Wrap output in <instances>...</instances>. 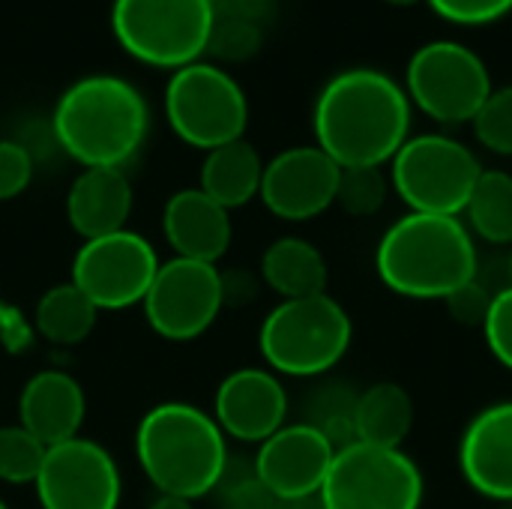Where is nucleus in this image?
Returning a JSON list of instances; mask_svg holds the SVG:
<instances>
[{
    "label": "nucleus",
    "mask_w": 512,
    "mask_h": 509,
    "mask_svg": "<svg viewBox=\"0 0 512 509\" xmlns=\"http://www.w3.org/2000/svg\"><path fill=\"white\" fill-rule=\"evenodd\" d=\"M216 6L210 0H114L117 45L156 69H183L207 54Z\"/></svg>",
    "instance_id": "nucleus-6"
},
{
    "label": "nucleus",
    "mask_w": 512,
    "mask_h": 509,
    "mask_svg": "<svg viewBox=\"0 0 512 509\" xmlns=\"http://www.w3.org/2000/svg\"><path fill=\"white\" fill-rule=\"evenodd\" d=\"M351 339V315L330 294H318L270 309L258 330V351L276 375L321 378L342 363Z\"/></svg>",
    "instance_id": "nucleus-5"
},
{
    "label": "nucleus",
    "mask_w": 512,
    "mask_h": 509,
    "mask_svg": "<svg viewBox=\"0 0 512 509\" xmlns=\"http://www.w3.org/2000/svg\"><path fill=\"white\" fill-rule=\"evenodd\" d=\"M468 231L486 243L504 246L512 243V174L507 171H486L480 174L468 207Z\"/></svg>",
    "instance_id": "nucleus-25"
},
{
    "label": "nucleus",
    "mask_w": 512,
    "mask_h": 509,
    "mask_svg": "<svg viewBox=\"0 0 512 509\" xmlns=\"http://www.w3.org/2000/svg\"><path fill=\"white\" fill-rule=\"evenodd\" d=\"M333 456L336 447L315 426L285 423L276 435L258 444L252 471L276 501H300L321 492Z\"/></svg>",
    "instance_id": "nucleus-15"
},
{
    "label": "nucleus",
    "mask_w": 512,
    "mask_h": 509,
    "mask_svg": "<svg viewBox=\"0 0 512 509\" xmlns=\"http://www.w3.org/2000/svg\"><path fill=\"white\" fill-rule=\"evenodd\" d=\"M261 279L282 300L327 294V258L303 237H279L261 255Z\"/></svg>",
    "instance_id": "nucleus-21"
},
{
    "label": "nucleus",
    "mask_w": 512,
    "mask_h": 509,
    "mask_svg": "<svg viewBox=\"0 0 512 509\" xmlns=\"http://www.w3.org/2000/svg\"><path fill=\"white\" fill-rule=\"evenodd\" d=\"M54 144L81 168H123L150 129V108L141 90L117 75L72 81L51 111Z\"/></svg>",
    "instance_id": "nucleus-2"
},
{
    "label": "nucleus",
    "mask_w": 512,
    "mask_h": 509,
    "mask_svg": "<svg viewBox=\"0 0 512 509\" xmlns=\"http://www.w3.org/2000/svg\"><path fill=\"white\" fill-rule=\"evenodd\" d=\"M147 509H195L192 501H183V498H171V495H159Z\"/></svg>",
    "instance_id": "nucleus-37"
},
{
    "label": "nucleus",
    "mask_w": 512,
    "mask_h": 509,
    "mask_svg": "<svg viewBox=\"0 0 512 509\" xmlns=\"http://www.w3.org/2000/svg\"><path fill=\"white\" fill-rule=\"evenodd\" d=\"M135 459L159 495L192 504L213 495L228 471V447L219 423L189 402H162L141 417Z\"/></svg>",
    "instance_id": "nucleus-4"
},
{
    "label": "nucleus",
    "mask_w": 512,
    "mask_h": 509,
    "mask_svg": "<svg viewBox=\"0 0 512 509\" xmlns=\"http://www.w3.org/2000/svg\"><path fill=\"white\" fill-rule=\"evenodd\" d=\"M33 180V153L24 141L0 138V201L18 198Z\"/></svg>",
    "instance_id": "nucleus-33"
},
{
    "label": "nucleus",
    "mask_w": 512,
    "mask_h": 509,
    "mask_svg": "<svg viewBox=\"0 0 512 509\" xmlns=\"http://www.w3.org/2000/svg\"><path fill=\"white\" fill-rule=\"evenodd\" d=\"M132 201L123 168H84L66 192V222L81 240L108 237L126 228Z\"/></svg>",
    "instance_id": "nucleus-20"
},
{
    "label": "nucleus",
    "mask_w": 512,
    "mask_h": 509,
    "mask_svg": "<svg viewBox=\"0 0 512 509\" xmlns=\"http://www.w3.org/2000/svg\"><path fill=\"white\" fill-rule=\"evenodd\" d=\"M423 495V474L408 453L354 441L336 450L318 501L324 509H420Z\"/></svg>",
    "instance_id": "nucleus-10"
},
{
    "label": "nucleus",
    "mask_w": 512,
    "mask_h": 509,
    "mask_svg": "<svg viewBox=\"0 0 512 509\" xmlns=\"http://www.w3.org/2000/svg\"><path fill=\"white\" fill-rule=\"evenodd\" d=\"M159 264L150 240L123 228L108 237L84 240L72 258L69 282L84 291L99 312H117L144 303Z\"/></svg>",
    "instance_id": "nucleus-11"
},
{
    "label": "nucleus",
    "mask_w": 512,
    "mask_h": 509,
    "mask_svg": "<svg viewBox=\"0 0 512 509\" xmlns=\"http://www.w3.org/2000/svg\"><path fill=\"white\" fill-rule=\"evenodd\" d=\"M141 306L156 336L168 342L201 339L225 309L222 273L216 264H204V261H189V258L162 261Z\"/></svg>",
    "instance_id": "nucleus-12"
},
{
    "label": "nucleus",
    "mask_w": 512,
    "mask_h": 509,
    "mask_svg": "<svg viewBox=\"0 0 512 509\" xmlns=\"http://www.w3.org/2000/svg\"><path fill=\"white\" fill-rule=\"evenodd\" d=\"M480 174L474 150L441 132L408 138L390 162V186L411 213L462 216Z\"/></svg>",
    "instance_id": "nucleus-7"
},
{
    "label": "nucleus",
    "mask_w": 512,
    "mask_h": 509,
    "mask_svg": "<svg viewBox=\"0 0 512 509\" xmlns=\"http://www.w3.org/2000/svg\"><path fill=\"white\" fill-rule=\"evenodd\" d=\"M276 509H324L318 495L315 498H300V501H276Z\"/></svg>",
    "instance_id": "nucleus-38"
},
{
    "label": "nucleus",
    "mask_w": 512,
    "mask_h": 509,
    "mask_svg": "<svg viewBox=\"0 0 512 509\" xmlns=\"http://www.w3.org/2000/svg\"><path fill=\"white\" fill-rule=\"evenodd\" d=\"M165 117L183 144L207 153L243 138L249 126V99L231 72L198 60L171 72Z\"/></svg>",
    "instance_id": "nucleus-8"
},
{
    "label": "nucleus",
    "mask_w": 512,
    "mask_h": 509,
    "mask_svg": "<svg viewBox=\"0 0 512 509\" xmlns=\"http://www.w3.org/2000/svg\"><path fill=\"white\" fill-rule=\"evenodd\" d=\"M339 174L342 168L321 147H288L264 162L258 198L276 219L309 222L336 204Z\"/></svg>",
    "instance_id": "nucleus-14"
},
{
    "label": "nucleus",
    "mask_w": 512,
    "mask_h": 509,
    "mask_svg": "<svg viewBox=\"0 0 512 509\" xmlns=\"http://www.w3.org/2000/svg\"><path fill=\"white\" fill-rule=\"evenodd\" d=\"M96 318H99V309L72 282H60L48 288L33 309L39 336L60 348L81 345L93 333Z\"/></svg>",
    "instance_id": "nucleus-24"
},
{
    "label": "nucleus",
    "mask_w": 512,
    "mask_h": 509,
    "mask_svg": "<svg viewBox=\"0 0 512 509\" xmlns=\"http://www.w3.org/2000/svg\"><path fill=\"white\" fill-rule=\"evenodd\" d=\"M264 45V27L243 21V18H231V15H219L213 18V30L207 39V54L222 60V63H243L249 57H255Z\"/></svg>",
    "instance_id": "nucleus-29"
},
{
    "label": "nucleus",
    "mask_w": 512,
    "mask_h": 509,
    "mask_svg": "<svg viewBox=\"0 0 512 509\" xmlns=\"http://www.w3.org/2000/svg\"><path fill=\"white\" fill-rule=\"evenodd\" d=\"M87 414L81 384L60 369L36 372L18 396V426H24L45 447L78 438Z\"/></svg>",
    "instance_id": "nucleus-19"
},
{
    "label": "nucleus",
    "mask_w": 512,
    "mask_h": 509,
    "mask_svg": "<svg viewBox=\"0 0 512 509\" xmlns=\"http://www.w3.org/2000/svg\"><path fill=\"white\" fill-rule=\"evenodd\" d=\"M375 270L399 297L447 300L480 276V255L459 216L405 213L384 231Z\"/></svg>",
    "instance_id": "nucleus-3"
},
{
    "label": "nucleus",
    "mask_w": 512,
    "mask_h": 509,
    "mask_svg": "<svg viewBox=\"0 0 512 509\" xmlns=\"http://www.w3.org/2000/svg\"><path fill=\"white\" fill-rule=\"evenodd\" d=\"M477 141L498 153V156H512V84L495 87L477 117L471 120Z\"/></svg>",
    "instance_id": "nucleus-30"
},
{
    "label": "nucleus",
    "mask_w": 512,
    "mask_h": 509,
    "mask_svg": "<svg viewBox=\"0 0 512 509\" xmlns=\"http://www.w3.org/2000/svg\"><path fill=\"white\" fill-rule=\"evenodd\" d=\"M216 492H222L219 509H276V498L264 489V483L255 477V471H249L240 480L222 477Z\"/></svg>",
    "instance_id": "nucleus-35"
},
{
    "label": "nucleus",
    "mask_w": 512,
    "mask_h": 509,
    "mask_svg": "<svg viewBox=\"0 0 512 509\" xmlns=\"http://www.w3.org/2000/svg\"><path fill=\"white\" fill-rule=\"evenodd\" d=\"M33 486L42 509H117L123 495L114 456L81 435L48 447Z\"/></svg>",
    "instance_id": "nucleus-13"
},
{
    "label": "nucleus",
    "mask_w": 512,
    "mask_h": 509,
    "mask_svg": "<svg viewBox=\"0 0 512 509\" xmlns=\"http://www.w3.org/2000/svg\"><path fill=\"white\" fill-rule=\"evenodd\" d=\"M312 132L339 168H384L411 138V99L387 72L351 66L321 87Z\"/></svg>",
    "instance_id": "nucleus-1"
},
{
    "label": "nucleus",
    "mask_w": 512,
    "mask_h": 509,
    "mask_svg": "<svg viewBox=\"0 0 512 509\" xmlns=\"http://www.w3.org/2000/svg\"><path fill=\"white\" fill-rule=\"evenodd\" d=\"M459 471L465 483L498 504H512V402L483 408L462 432Z\"/></svg>",
    "instance_id": "nucleus-17"
},
{
    "label": "nucleus",
    "mask_w": 512,
    "mask_h": 509,
    "mask_svg": "<svg viewBox=\"0 0 512 509\" xmlns=\"http://www.w3.org/2000/svg\"><path fill=\"white\" fill-rule=\"evenodd\" d=\"M210 3H213V6H216V0H210Z\"/></svg>",
    "instance_id": "nucleus-42"
},
{
    "label": "nucleus",
    "mask_w": 512,
    "mask_h": 509,
    "mask_svg": "<svg viewBox=\"0 0 512 509\" xmlns=\"http://www.w3.org/2000/svg\"><path fill=\"white\" fill-rule=\"evenodd\" d=\"M48 447L33 438L24 426H0V483L9 486H33Z\"/></svg>",
    "instance_id": "nucleus-27"
},
{
    "label": "nucleus",
    "mask_w": 512,
    "mask_h": 509,
    "mask_svg": "<svg viewBox=\"0 0 512 509\" xmlns=\"http://www.w3.org/2000/svg\"><path fill=\"white\" fill-rule=\"evenodd\" d=\"M216 12L264 27L276 12V0H216Z\"/></svg>",
    "instance_id": "nucleus-36"
},
{
    "label": "nucleus",
    "mask_w": 512,
    "mask_h": 509,
    "mask_svg": "<svg viewBox=\"0 0 512 509\" xmlns=\"http://www.w3.org/2000/svg\"><path fill=\"white\" fill-rule=\"evenodd\" d=\"M492 90L486 60L474 48L453 39L420 45L405 69V93L411 108H420L426 117L447 126L471 123Z\"/></svg>",
    "instance_id": "nucleus-9"
},
{
    "label": "nucleus",
    "mask_w": 512,
    "mask_h": 509,
    "mask_svg": "<svg viewBox=\"0 0 512 509\" xmlns=\"http://www.w3.org/2000/svg\"><path fill=\"white\" fill-rule=\"evenodd\" d=\"M432 12L459 27H486L512 12V0H426Z\"/></svg>",
    "instance_id": "nucleus-31"
},
{
    "label": "nucleus",
    "mask_w": 512,
    "mask_h": 509,
    "mask_svg": "<svg viewBox=\"0 0 512 509\" xmlns=\"http://www.w3.org/2000/svg\"><path fill=\"white\" fill-rule=\"evenodd\" d=\"M0 509H9V507H6V504H3V501H0Z\"/></svg>",
    "instance_id": "nucleus-41"
},
{
    "label": "nucleus",
    "mask_w": 512,
    "mask_h": 509,
    "mask_svg": "<svg viewBox=\"0 0 512 509\" xmlns=\"http://www.w3.org/2000/svg\"><path fill=\"white\" fill-rule=\"evenodd\" d=\"M384 3H390V6H414L420 0H384Z\"/></svg>",
    "instance_id": "nucleus-39"
},
{
    "label": "nucleus",
    "mask_w": 512,
    "mask_h": 509,
    "mask_svg": "<svg viewBox=\"0 0 512 509\" xmlns=\"http://www.w3.org/2000/svg\"><path fill=\"white\" fill-rule=\"evenodd\" d=\"M162 234L174 249V258L216 264L228 252L234 237L231 210L207 198L198 186L180 189L165 201Z\"/></svg>",
    "instance_id": "nucleus-18"
},
{
    "label": "nucleus",
    "mask_w": 512,
    "mask_h": 509,
    "mask_svg": "<svg viewBox=\"0 0 512 509\" xmlns=\"http://www.w3.org/2000/svg\"><path fill=\"white\" fill-rule=\"evenodd\" d=\"M507 273H510V285H512V252H510V261H507Z\"/></svg>",
    "instance_id": "nucleus-40"
},
{
    "label": "nucleus",
    "mask_w": 512,
    "mask_h": 509,
    "mask_svg": "<svg viewBox=\"0 0 512 509\" xmlns=\"http://www.w3.org/2000/svg\"><path fill=\"white\" fill-rule=\"evenodd\" d=\"M357 396L360 393L348 390L345 384H327L309 402V420L306 423L315 426L336 450L357 441V435H354Z\"/></svg>",
    "instance_id": "nucleus-26"
},
{
    "label": "nucleus",
    "mask_w": 512,
    "mask_h": 509,
    "mask_svg": "<svg viewBox=\"0 0 512 509\" xmlns=\"http://www.w3.org/2000/svg\"><path fill=\"white\" fill-rule=\"evenodd\" d=\"M498 291H489V285L477 276L471 279L468 285H462L459 291H453L444 306L450 309L453 321L465 324V327H483L486 315H489V306H492V297Z\"/></svg>",
    "instance_id": "nucleus-34"
},
{
    "label": "nucleus",
    "mask_w": 512,
    "mask_h": 509,
    "mask_svg": "<svg viewBox=\"0 0 512 509\" xmlns=\"http://www.w3.org/2000/svg\"><path fill=\"white\" fill-rule=\"evenodd\" d=\"M213 420L225 438L264 444L288 420V393L270 369H237L222 378L213 396Z\"/></svg>",
    "instance_id": "nucleus-16"
},
{
    "label": "nucleus",
    "mask_w": 512,
    "mask_h": 509,
    "mask_svg": "<svg viewBox=\"0 0 512 509\" xmlns=\"http://www.w3.org/2000/svg\"><path fill=\"white\" fill-rule=\"evenodd\" d=\"M390 195V177L384 174V168H342L339 174V186H336V204L357 219L375 216L381 213V207L387 204Z\"/></svg>",
    "instance_id": "nucleus-28"
},
{
    "label": "nucleus",
    "mask_w": 512,
    "mask_h": 509,
    "mask_svg": "<svg viewBox=\"0 0 512 509\" xmlns=\"http://www.w3.org/2000/svg\"><path fill=\"white\" fill-rule=\"evenodd\" d=\"M261 177H264L261 153L246 138H237L231 144L207 150L201 162L198 189L216 204H222L225 210H237L246 207L252 198H258Z\"/></svg>",
    "instance_id": "nucleus-22"
},
{
    "label": "nucleus",
    "mask_w": 512,
    "mask_h": 509,
    "mask_svg": "<svg viewBox=\"0 0 512 509\" xmlns=\"http://www.w3.org/2000/svg\"><path fill=\"white\" fill-rule=\"evenodd\" d=\"M411 429H414V399L402 384L381 381L357 396V411H354L357 441L372 447L402 450Z\"/></svg>",
    "instance_id": "nucleus-23"
},
{
    "label": "nucleus",
    "mask_w": 512,
    "mask_h": 509,
    "mask_svg": "<svg viewBox=\"0 0 512 509\" xmlns=\"http://www.w3.org/2000/svg\"><path fill=\"white\" fill-rule=\"evenodd\" d=\"M480 330H483V339H486L492 357L512 372V285L501 288L492 297L489 315Z\"/></svg>",
    "instance_id": "nucleus-32"
}]
</instances>
